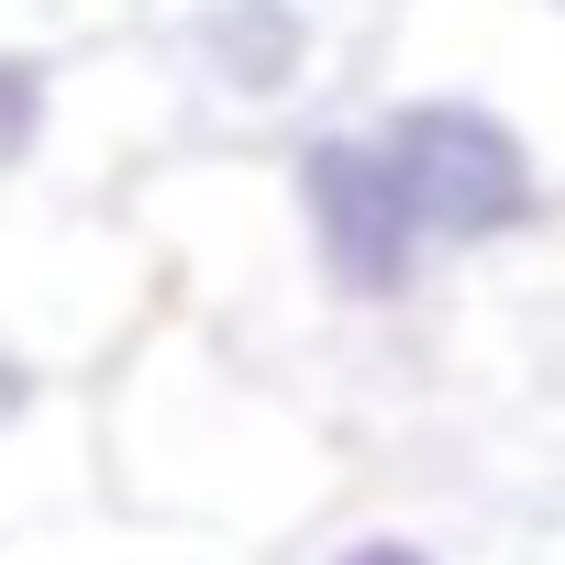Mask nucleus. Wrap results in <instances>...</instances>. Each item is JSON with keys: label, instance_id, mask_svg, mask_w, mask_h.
<instances>
[{"label": "nucleus", "instance_id": "obj_3", "mask_svg": "<svg viewBox=\"0 0 565 565\" xmlns=\"http://www.w3.org/2000/svg\"><path fill=\"white\" fill-rule=\"evenodd\" d=\"M200 56H211L222 89L277 100V89L311 67V12H300V0H222V12L200 23Z\"/></svg>", "mask_w": 565, "mask_h": 565}, {"label": "nucleus", "instance_id": "obj_4", "mask_svg": "<svg viewBox=\"0 0 565 565\" xmlns=\"http://www.w3.org/2000/svg\"><path fill=\"white\" fill-rule=\"evenodd\" d=\"M34 134H45V67L34 56H0V167L34 156Z\"/></svg>", "mask_w": 565, "mask_h": 565}, {"label": "nucleus", "instance_id": "obj_5", "mask_svg": "<svg viewBox=\"0 0 565 565\" xmlns=\"http://www.w3.org/2000/svg\"><path fill=\"white\" fill-rule=\"evenodd\" d=\"M333 565H433V554H422V543H399V532H366V543H344Z\"/></svg>", "mask_w": 565, "mask_h": 565}, {"label": "nucleus", "instance_id": "obj_1", "mask_svg": "<svg viewBox=\"0 0 565 565\" xmlns=\"http://www.w3.org/2000/svg\"><path fill=\"white\" fill-rule=\"evenodd\" d=\"M300 222H311V255L344 300H399L433 244L388 134H311L300 145Z\"/></svg>", "mask_w": 565, "mask_h": 565}, {"label": "nucleus", "instance_id": "obj_2", "mask_svg": "<svg viewBox=\"0 0 565 565\" xmlns=\"http://www.w3.org/2000/svg\"><path fill=\"white\" fill-rule=\"evenodd\" d=\"M388 156L433 222V244H499L543 211L532 145L488 111V100H399L388 111Z\"/></svg>", "mask_w": 565, "mask_h": 565}, {"label": "nucleus", "instance_id": "obj_6", "mask_svg": "<svg viewBox=\"0 0 565 565\" xmlns=\"http://www.w3.org/2000/svg\"><path fill=\"white\" fill-rule=\"evenodd\" d=\"M23 399H34V377H23L12 355H0V422H23Z\"/></svg>", "mask_w": 565, "mask_h": 565}]
</instances>
